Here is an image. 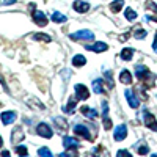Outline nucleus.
Wrapping results in <instances>:
<instances>
[{
    "label": "nucleus",
    "instance_id": "nucleus-1",
    "mask_svg": "<svg viewBox=\"0 0 157 157\" xmlns=\"http://www.w3.org/2000/svg\"><path fill=\"white\" fill-rule=\"evenodd\" d=\"M135 75L137 78L143 83L145 88H151L154 86V82H155V74H152L146 66H143V64H137L135 66Z\"/></svg>",
    "mask_w": 157,
    "mask_h": 157
},
{
    "label": "nucleus",
    "instance_id": "nucleus-2",
    "mask_svg": "<svg viewBox=\"0 0 157 157\" xmlns=\"http://www.w3.org/2000/svg\"><path fill=\"white\" fill-rule=\"evenodd\" d=\"M71 39H74V41H93L94 39V33L91 32V30H78L72 35H69Z\"/></svg>",
    "mask_w": 157,
    "mask_h": 157
},
{
    "label": "nucleus",
    "instance_id": "nucleus-3",
    "mask_svg": "<svg viewBox=\"0 0 157 157\" xmlns=\"http://www.w3.org/2000/svg\"><path fill=\"white\" fill-rule=\"evenodd\" d=\"M143 123H145V126H146L148 129L157 132V120L154 118L152 113H149V112H146V110L143 112Z\"/></svg>",
    "mask_w": 157,
    "mask_h": 157
},
{
    "label": "nucleus",
    "instance_id": "nucleus-4",
    "mask_svg": "<svg viewBox=\"0 0 157 157\" xmlns=\"http://www.w3.org/2000/svg\"><path fill=\"white\" fill-rule=\"evenodd\" d=\"M74 134H75V135H80V137H83L85 140H90V141L94 140V137L90 134V130H88L83 124H75V126H74Z\"/></svg>",
    "mask_w": 157,
    "mask_h": 157
},
{
    "label": "nucleus",
    "instance_id": "nucleus-5",
    "mask_svg": "<svg viewBox=\"0 0 157 157\" xmlns=\"http://www.w3.org/2000/svg\"><path fill=\"white\" fill-rule=\"evenodd\" d=\"M102 118H104V129L110 130L112 129V121L109 118V104L105 101H102Z\"/></svg>",
    "mask_w": 157,
    "mask_h": 157
},
{
    "label": "nucleus",
    "instance_id": "nucleus-6",
    "mask_svg": "<svg viewBox=\"0 0 157 157\" xmlns=\"http://www.w3.org/2000/svg\"><path fill=\"white\" fill-rule=\"evenodd\" d=\"M75 98H77V99H80V101L88 99V98H90V91H88V88H86L85 85H82V83H77V85H75Z\"/></svg>",
    "mask_w": 157,
    "mask_h": 157
},
{
    "label": "nucleus",
    "instance_id": "nucleus-7",
    "mask_svg": "<svg viewBox=\"0 0 157 157\" xmlns=\"http://www.w3.org/2000/svg\"><path fill=\"white\" fill-rule=\"evenodd\" d=\"M33 21H35L36 25H39V27H46L47 25V17H46V14L41 10L33 11Z\"/></svg>",
    "mask_w": 157,
    "mask_h": 157
},
{
    "label": "nucleus",
    "instance_id": "nucleus-8",
    "mask_svg": "<svg viewBox=\"0 0 157 157\" xmlns=\"http://www.w3.org/2000/svg\"><path fill=\"white\" fill-rule=\"evenodd\" d=\"M124 94H126V99H127V102H129V105L132 107V109H138L140 101H138V98L134 94V91H132V90H126Z\"/></svg>",
    "mask_w": 157,
    "mask_h": 157
},
{
    "label": "nucleus",
    "instance_id": "nucleus-9",
    "mask_svg": "<svg viewBox=\"0 0 157 157\" xmlns=\"http://www.w3.org/2000/svg\"><path fill=\"white\" fill-rule=\"evenodd\" d=\"M126 135H127V127H126V124L116 126V129H115V135H113L115 141H123V140L126 138Z\"/></svg>",
    "mask_w": 157,
    "mask_h": 157
},
{
    "label": "nucleus",
    "instance_id": "nucleus-10",
    "mask_svg": "<svg viewBox=\"0 0 157 157\" xmlns=\"http://www.w3.org/2000/svg\"><path fill=\"white\" fill-rule=\"evenodd\" d=\"M36 132L41 135V137H44V138H52V129L46 124V123H41V124H38V127H36Z\"/></svg>",
    "mask_w": 157,
    "mask_h": 157
},
{
    "label": "nucleus",
    "instance_id": "nucleus-11",
    "mask_svg": "<svg viewBox=\"0 0 157 157\" xmlns=\"http://www.w3.org/2000/svg\"><path fill=\"white\" fill-rule=\"evenodd\" d=\"M86 50H91V52H98V54H101V52H105L109 49V46L105 43H94V44H90V46H83Z\"/></svg>",
    "mask_w": 157,
    "mask_h": 157
},
{
    "label": "nucleus",
    "instance_id": "nucleus-12",
    "mask_svg": "<svg viewBox=\"0 0 157 157\" xmlns=\"http://www.w3.org/2000/svg\"><path fill=\"white\" fill-rule=\"evenodd\" d=\"M14 121H16V112H3L2 113V123L5 126L14 123Z\"/></svg>",
    "mask_w": 157,
    "mask_h": 157
},
{
    "label": "nucleus",
    "instance_id": "nucleus-13",
    "mask_svg": "<svg viewBox=\"0 0 157 157\" xmlns=\"http://www.w3.org/2000/svg\"><path fill=\"white\" fill-rule=\"evenodd\" d=\"M63 145H64V148L72 149V148H77L78 146V140L74 138V137H64L63 138Z\"/></svg>",
    "mask_w": 157,
    "mask_h": 157
},
{
    "label": "nucleus",
    "instance_id": "nucleus-14",
    "mask_svg": "<svg viewBox=\"0 0 157 157\" xmlns=\"http://www.w3.org/2000/svg\"><path fill=\"white\" fill-rule=\"evenodd\" d=\"M74 10L77 13H86L90 10V5L86 2H82V0H75L74 2Z\"/></svg>",
    "mask_w": 157,
    "mask_h": 157
},
{
    "label": "nucleus",
    "instance_id": "nucleus-15",
    "mask_svg": "<svg viewBox=\"0 0 157 157\" xmlns=\"http://www.w3.org/2000/svg\"><path fill=\"white\" fill-rule=\"evenodd\" d=\"M80 112H82V115H85L86 118H90V120H96V118H98V112H96L94 109L86 107V105H83V107L80 109Z\"/></svg>",
    "mask_w": 157,
    "mask_h": 157
},
{
    "label": "nucleus",
    "instance_id": "nucleus-16",
    "mask_svg": "<svg viewBox=\"0 0 157 157\" xmlns=\"http://www.w3.org/2000/svg\"><path fill=\"white\" fill-rule=\"evenodd\" d=\"M93 91L98 94H105V88H104V82L101 80V78H96V80L93 82Z\"/></svg>",
    "mask_w": 157,
    "mask_h": 157
},
{
    "label": "nucleus",
    "instance_id": "nucleus-17",
    "mask_svg": "<svg viewBox=\"0 0 157 157\" xmlns=\"http://www.w3.org/2000/svg\"><path fill=\"white\" fill-rule=\"evenodd\" d=\"M120 82L124 83V85H130L132 83V75H130V72L127 69H123L121 74H120Z\"/></svg>",
    "mask_w": 157,
    "mask_h": 157
},
{
    "label": "nucleus",
    "instance_id": "nucleus-18",
    "mask_svg": "<svg viewBox=\"0 0 157 157\" xmlns=\"http://www.w3.org/2000/svg\"><path fill=\"white\" fill-rule=\"evenodd\" d=\"M25 102H27L32 109H38V110H44V109H46L44 104H41L36 98H29V99H25Z\"/></svg>",
    "mask_w": 157,
    "mask_h": 157
},
{
    "label": "nucleus",
    "instance_id": "nucleus-19",
    "mask_svg": "<svg viewBox=\"0 0 157 157\" xmlns=\"http://www.w3.org/2000/svg\"><path fill=\"white\" fill-rule=\"evenodd\" d=\"M75 105H77V98H71L69 102H68V105H64V107H63V112H64V113H68V115H72Z\"/></svg>",
    "mask_w": 157,
    "mask_h": 157
},
{
    "label": "nucleus",
    "instance_id": "nucleus-20",
    "mask_svg": "<svg viewBox=\"0 0 157 157\" xmlns=\"http://www.w3.org/2000/svg\"><path fill=\"white\" fill-rule=\"evenodd\" d=\"M135 151L140 155H146L149 152V148H148V145H146L145 141H141V143H137V145H135Z\"/></svg>",
    "mask_w": 157,
    "mask_h": 157
},
{
    "label": "nucleus",
    "instance_id": "nucleus-21",
    "mask_svg": "<svg viewBox=\"0 0 157 157\" xmlns=\"http://www.w3.org/2000/svg\"><path fill=\"white\" fill-rule=\"evenodd\" d=\"M72 64H74L75 68H82V66H85V64H86V58L83 55H75L72 58Z\"/></svg>",
    "mask_w": 157,
    "mask_h": 157
},
{
    "label": "nucleus",
    "instance_id": "nucleus-22",
    "mask_svg": "<svg viewBox=\"0 0 157 157\" xmlns=\"http://www.w3.org/2000/svg\"><path fill=\"white\" fill-rule=\"evenodd\" d=\"M52 21H54V22H57V24H63V22H66V16H64V14H61V13L60 11H54V13H52Z\"/></svg>",
    "mask_w": 157,
    "mask_h": 157
},
{
    "label": "nucleus",
    "instance_id": "nucleus-23",
    "mask_svg": "<svg viewBox=\"0 0 157 157\" xmlns=\"http://www.w3.org/2000/svg\"><path fill=\"white\" fill-rule=\"evenodd\" d=\"M132 57H134V49H130V47H124V49H123V52H121V60L129 61Z\"/></svg>",
    "mask_w": 157,
    "mask_h": 157
},
{
    "label": "nucleus",
    "instance_id": "nucleus-24",
    "mask_svg": "<svg viewBox=\"0 0 157 157\" xmlns=\"http://www.w3.org/2000/svg\"><path fill=\"white\" fill-rule=\"evenodd\" d=\"M123 6H124V0H115V2L110 3V11L112 13H118V11H121Z\"/></svg>",
    "mask_w": 157,
    "mask_h": 157
},
{
    "label": "nucleus",
    "instance_id": "nucleus-25",
    "mask_svg": "<svg viewBox=\"0 0 157 157\" xmlns=\"http://www.w3.org/2000/svg\"><path fill=\"white\" fill-rule=\"evenodd\" d=\"M55 124H57L60 132H66V130H68V123L64 121L63 118H55Z\"/></svg>",
    "mask_w": 157,
    "mask_h": 157
},
{
    "label": "nucleus",
    "instance_id": "nucleus-26",
    "mask_svg": "<svg viewBox=\"0 0 157 157\" xmlns=\"http://www.w3.org/2000/svg\"><path fill=\"white\" fill-rule=\"evenodd\" d=\"M33 38L36 39V41H43V43H50L52 38L46 33H33Z\"/></svg>",
    "mask_w": 157,
    "mask_h": 157
},
{
    "label": "nucleus",
    "instance_id": "nucleus-27",
    "mask_svg": "<svg viewBox=\"0 0 157 157\" xmlns=\"http://www.w3.org/2000/svg\"><path fill=\"white\" fill-rule=\"evenodd\" d=\"M38 155L39 157H54V154H52V151L47 148V146H43L38 149Z\"/></svg>",
    "mask_w": 157,
    "mask_h": 157
},
{
    "label": "nucleus",
    "instance_id": "nucleus-28",
    "mask_svg": "<svg viewBox=\"0 0 157 157\" xmlns=\"http://www.w3.org/2000/svg\"><path fill=\"white\" fill-rule=\"evenodd\" d=\"M124 16H126L127 21H135V19H137V13H135L132 8H127L126 13H124Z\"/></svg>",
    "mask_w": 157,
    "mask_h": 157
},
{
    "label": "nucleus",
    "instance_id": "nucleus-29",
    "mask_svg": "<svg viewBox=\"0 0 157 157\" xmlns=\"http://www.w3.org/2000/svg\"><path fill=\"white\" fill-rule=\"evenodd\" d=\"M21 140H24V135H22V130L17 127L16 130H13V141H21Z\"/></svg>",
    "mask_w": 157,
    "mask_h": 157
},
{
    "label": "nucleus",
    "instance_id": "nucleus-30",
    "mask_svg": "<svg viewBox=\"0 0 157 157\" xmlns=\"http://www.w3.org/2000/svg\"><path fill=\"white\" fill-rule=\"evenodd\" d=\"M104 75H105V78H107V85H109V88H113L115 83H113V78H112V72H110V71H105V72H104Z\"/></svg>",
    "mask_w": 157,
    "mask_h": 157
},
{
    "label": "nucleus",
    "instance_id": "nucleus-31",
    "mask_svg": "<svg viewBox=\"0 0 157 157\" xmlns=\"http://www.w3.org/2000/svg\"><path fill=\"white\" fill-rule=\"evenodd\" d=\"M134 36H135L137 39H143V38H146V30H143V29H137Z\"/></svg>",
    "mask_w": 157,
    "mask_h": 157
},
{
    "label": "nucleus",
    "instance_id": "nucleus-32",
    "mask_svg": "<svg viewBox=\"0 0 157 157\" xmlns=\"http://www.w3.org/2000/svg\"><path fill=\"white\" fill-rule=\"evenodd\" d=\"M16 152L22 157V155H27V152H29V149H27V146H16Z\"/></svg>",
    "mask_w": 157,
    "mask_h": 157
},
{
    "label": "nucleus",
    "instance_id": "nucleus-33",
    "mask_svg": "<svg viewBox=\"0 0 157 157\" xmlns=\"http://www.w3.org/2000/svg\"><path fill=\"white\" fill-rule=\"evenodd\" d=\"M145 6H146L149 11H154V13H157V5H155L154 2H151V0H148V2L145 3Z\"/></svg>",
    "mask_w": 157,
    "mask_h": 157
},
{
    "label": "nucleus",
    "instance_id": "nucleus-34",
    "mask_svg": "<svg viewBox=\"0 0 157 157\" xmlns=\"http://www.w3.org/2000/svg\"><path fill=\"white\" fill-rule=\"evenodd\" d=\"M116 157H132V154H130L127 149H120L116 152Z\"/></svg>",
    "mask_w": 157,
    "mask_h": 157
},
{
    "label": "nucleus",
    "instance_id": "nucleus-35",
    "mask_svg": "<svg viewBox=\"0 0 157 157\" xmlns=\"http://www.w3.org/2000/svg\"><path fill=\"white\" fill-rule=\"evenodd\" d=\"M152 49H154V52H157V32H155V38H154V43H152Z\"/></svg>",
    "mask_w": 157,
    "mask_h": 157
},
{
    "label": "nucleus",
    "instance_id": "nucleus-36",
    "mask_svg": "<svg viewBox=\"0 0 157 157\" xmlns=\"http://www.w3.org/2000/svg\"><path fill=\"white\" fill-rule=\"evenodd\" d=\"M14 2H16V0H5V2H3V5H13Z\"/></svg>",
    "mask_w": 157,
    "mask_h": 157
},
{
    "label": "nucleus",
    "instance_id": "nucleus-37",
    "mask_svg": "<svg viewBox=\"0 0 157 157\" xmlns=\"http://www.w3.org/2000/svg\"><path fill=\"white\" fill-rule=\"evenodd\" d=\"M127 38H129V33H124V36H120V41H126Z\"/></svg>",
    "mask_w": 157,
    "mask_h": 157
},
{
    "label": "nucleus",
    "instance_id": "nucleus-38",
    "mask_svg": "<svg viewBox=\"0 0 157 157\" xmlns=\"http://www.w3.org/2000/svg\"><path fill=\"white\" fill-rule=\"evenodd\" d=\"M2 157H11L8 151H2Z\"/></svg>",
    "mask_w": 157,
    "mask_h": 157
},
{
    "label": "nucleus",
    "instance_id": "nucleus-39",
    "mask_svg": "<svg viewBox=\"0 0 157 157\" xmlns=\"http://www.w3.org/2000/svg\"><path fill=\"white\" fill-rule=\"evenodd\" d=\"M58 157H69V155H68V154H64V152H61V154H60Z\"/></svg>",
    "mask_w": 157,
    "mask_h": 157
},
{
    "label": "nucleus",
    "instance_id": "nucleus-40",
    "mask_svg": "<svg viewBox=\"0 0 157 157\" xmlns=\"http://www.w3.org/2000/svg\"><path fill=\"white\" fill-rule=\"evenodd\" d=\"M151 157H157V154H154V155H151Z\"/></svg>",
    "mask_w": 157,
    "mask_h": 157
},
{
    "label": "nucleus",
    "instance_id": "nucleus-41",
    "mask_svg": "<svg viewBox=\"0 0 157 157\" xmlns=\"http://www.w3.org/2000/svg\"><path fill=\"white\" fill-rule=\"evenodd\" d=\"M22 157H27V155H22Z\"/></svg>",
    "mask_w": 157,
    "mask_h": 157
}]
</instances>
